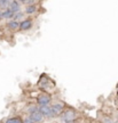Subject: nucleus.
<instances>
[{"label": "nucleus", "instance_id": "obj_1", "mask_svg": "<svg viewBox=\"0 0 118 123\" xmlns=\"http://www.w3.org/2000/svg\"><path fill=\"white\" fill-rule=\"evenodd\" d=\"M61 117L63 123H74L76 121V119H77V113H76V111L68 108V110L63 112Z\"/></svg>", "mask_w": 118, "mask_h": 123}, {"label": "nucleus", "instance_id": "obj_2", "mask_svg": "<svg viewBox=\"0 0 118 123\" xmlns=\"http://www.w3.org/2000/svg\"><path fill=\"white\" fill-rule=\"evenodd\" d=\"M66 111V105L62 101H57L55 104L52 105V112H53V117H59L63 114V112Z\"/></svg>", "mask_w": 118, "mask_h": 123}, {"label": "nucleus", "instance_id": "obj_3", "mask_svg": "<svg viewBox=\"0 0 118 123\" xmlns=\"http://www.w3.org/2000/svg\"><path fill=\"white\" fill-rule=\"evenodd\" d=\"M37 105L39 106H45V105H51L52 103V96L47 93V92H44V93H40L37 97Z\"/></svg>", "mask_w": 118, "mask_h": 123}, {"label": "nucleus", "instance_id": "obj_4", "mask_svg": "<svg viewBox=\"0 0 118 123\" xmlns=\"http://www.w3.org/2000/svg\"><path fill=\"white\" fill-rule=\"evenodd\" d=\"M39 112L43 114V116H44V117H48V119H52V117H53L52 105L39 106Z\"/></svg>", "mask_w": 118, "mask_h": 123}, {"label": "nucleus", "instance_id": "obj_5", "mask_svg": "<svg viewBox=\"0 0 118 123\" xmlns=\"http://www.w3.org/2000/svg\"><path fill=\"white\" fill-rule=\"evenodd\" d=\"M33 25L31 19H22L20 22V31H29Z\"/></svg>", "mask_w": 118, "mask_h": 123}, {"label": "nucleus", "instance_id": "obj_6", "mask_svg": "<svg viewBox=\"0 0 118 123\" xmlns=\"http://www.w3.org/2000/svg\"><path fill=\"white\" fill-rule=\"evenodd\" d=\"M29 117H30L32 121L35 123H40L41 121H43V119H44V116H43V114L40 113L39 111H37V112H33V113H30L29 114Z\"/></svg>", "mask_w": 118, "mask_h": 123}, {"label": "nucleus", "instance_id": "obj_7", "mask_svg": "<svg viewBox=\"0 0 118 123\" xmlns=\"http://www.w3.org/2000/svg\"><path fill=\"white\" fill-rule=\"evenodd\" d=\"M6 26H7V29H8L9 31H17V30H20V22L12 19V21H9V22L6 24Z\"/></svg>", "mask_w": 118, "mask_h": 123}, {"label": "nucleus", "instance_id": "obj_8", "mask_svg": "<svg viewBox=\"0 0 118 123\" xmlns=\"http://www.w3.org/2000/svg\"><path fill=\"white\" fill-rule=\"evenodd\" d=\"M9 9L16 14L18 12H21V5H20V2H18L17 0H13L10 2V5H9Z\"/></svg>", "mask_w": 118, "mask_h": 123}, {"label": "nucleus", "instance_id": "obj_9", "mask_svg": "<svg viewBox=\"0 0 118 123\" xmlns=\"http://www.w3.org/2000/svg\"><path fill=\"white\" fill-rule=\"evenodd\" d=\"M14 15H15V13L12 12L9 8L2 10V18H5V19H13Z\"/></svg>", "mask_w": 118, "mask_h": 123}, {"label": "nucleus", "instance_id": "obj_10", "mask_svg": "<svg viewBox=\"0 0 118 123\" xmlns=\"http://www.w3.org/2000/svg\"><path fill=\"white\" fill-rule=\"evenodd\" d=\"M37 5H28L25 7V14L28 15H32V14H35L37 12Z\"/></svg>", "mask_w": 118, "mask_h": 123}, {"label": "nucleus", "instance_id": "obj_11", "mask_svg": "<svg viewBox=\"0 0 118 123\" xmlns=\"http://www.w3.org/2000/svg\"><path fill=\"white\" fill-rule=\"evenodd\" d=\"M5 123H23V120L20 117V116H16V117H9V119L6 120Z\"/></svg>", "mask_w": 118, "mask_h": 123}, {"label": "nucleus", "instance_id": "obj_12", "mask_svg": "<svg viewBox=\"0 0 118 123\" xmlns=\"http://www.w3.org/2000/svg\"><path fill=\"white\" fill-rule=\"evenodd\" d=\"M9 5H10L9 0H0V9L1 10H5V9L9 8Z\"/></svg>", "mask_w": 118, "mask_h": 123}, {"label": "nucleus", "instance_id": "obj_13", "mask_svg": "<svg viewBox=\"0 0 118 123\" xmlns=\"http://www.w3.org/2000/svg\"><path fill=\"white\" fill-rule=\"evenodd\" d=\"M37 111H39L38 105H30L29 107H28V112H29V114H30V113H33V112H37Z\"/></svg>", "mask_w": 118, "mask_h": 123}, {"label": "nucleus", "instance_id": "obj_14", "mask_svg": "<svg viewBox=\"0 0 118 123\" xmlns=\"http://www.w3.org/2000/svg\"><path fill=\"white\" fill-rule=\"evenodd\" d=\"M23 16H24V13H22V12H18V13H16L15 15H14V21H17L18 22V19H22Z\"/></svg>", "mask_w": 118, "mask_h": 123}, {"label": "nucleus", "instance_id": "obj_15", "mask_svg": "<svg viewBox=\"0 0 118 123\" xmlns=\"http://www.w3.org/2000/svg\"><path fill=\"white\" fill-rule=\"evenodd\" d=\"M23 123H35V122H33V121H32L30 117H26V119L23 120Z\"/></svg>", "mask_w": 118, "mask_h": 123}, {"label": "nucleus", "instance_id": "obj_16", "mask_svg": "<svg viewBox=\"0 0 118 123\" xmlns=\"http://www.w3.org/2000/svg\"><path fill=\"white\" fill-rule=\"evenodd\" d=\"M1 18H2V10L0 9V19H1Z\"/></svg>", "mask_w": 118, "mask_h": 123}, {"label": "nucleus", "instance_id": "obj_17", "mask_svg": "<svg viewBox=\"0 0 118 123\" xmlns=\"http://www.w3.org/2000/svg\"><path fill=\"white\" fill-rule=\"evenodd\" d=\"M26 1H28V0H20V2H24V4H25Z\"/></svg>", "mask_w": 118, "mask_h": 123}, {"label": "nucleus", "instance_id": "obj_18", "mask_svg": "<svg viewBox=\"0 0 118 123\" xmlns=\"http://www.w3.org/2000/svg\"><path fill=\"white\" fill-rule=\"evenodd\" d=\"M107 123H112V122H110V121H107Z\"/></svg>", "mask_w": 118, "mask_h": 123}, {"label": "nucleus", "instance_id": "obj_19", "mask_svg": "<svg viewBox=\"0 0 118 123\" xmlns=\"http://www.w3.org/2000/svg\"><path fill=\"white\" fill-rule=\"evenodd\" d=\"M95 123H100V122H95Z\"/></svg>", "mask_w": 118, "mask_h": 123}, {"label": "nucleus", "instance_id": "obj_20", "mask_svg": "<svg viewBox=\"0 0 118 123\" xmlns=\"http://www.w3.org/2000/svg\"></svg>", "mask_w": 118, "mask_h": 123}]
</instances>
